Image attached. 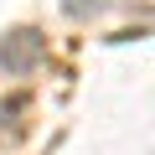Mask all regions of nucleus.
<instances>
[{
    "label": "nucleus",
    "mask_w": 155,
    "mask_h": 155,
    "mask_svg": "<svg viewBox=\"0 0 155 155\" xmlns=\"http://www.w3.org/2000/svg\"><path fill=\"white\" fill-rule=\"evenodd\" d=\"M41 57H47V36H41V26H11L5 36H0V67H5L11 78L36 72Z\"/></svg>",
    "instance_id": "1"
},
{
    "label": "nucleus",
    "mask_w": 155,
    "mask_h": 155,
    "mask_svg": "<svg viewBox=\"0 0 155 155\" xmlns=\"http://www.w3.org/2000/svg\"><path fill=\"white\" fill-rule=\"evenodd\" d=\"M26 109H31V98H26V93H16V98H5V104H0V124H5V129H11V124H21L16 114H26Z\"/></svg>",
    "instance_id": "2"
},
{
    "label": "nucleus",
    "mask_w": 155,
    "mask_h": 155,
    "mask_svg": "<svg viewBox=\"0 0 155 155\" xmlns=\"http://www.w3.org/2000/svg\"><path fill=\"white\" fill-rule=\"evenodd\" d=\"M62 11H67L72 21H88V16H98V11H104V0H62Z\"/></svg>",
    "instance_id": "3"
}]
</instances>
